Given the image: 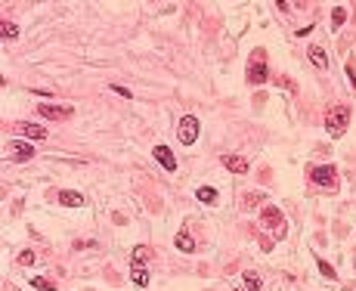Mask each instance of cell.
<instances>
[{
  "label": "cell",
  "mask_w": 356,
  "mask_h": 291,
  "mask_svg": "<svg viewBox=\"0 0 356 291\" xmlns=\"http://www.w3.org/2000/svg\"><path fill=\"white\" fill-rule=\"evenodd\" d=\"M347 118H350V109L347 105H332L328 115H325V130L332 137H341L347 130Z\"/></svg>",
  "instance_id": "6da1fadb"
},
{
  "label": "cell",
  "mask_w": 356,
  "mask_h": 291,
  "mask_svg": "<svg viewBox=\"0 0 356 291\" xmlns=\"http://www.w3.org/2000/svg\"><path fill=\"white\" fill-rule=\"evenodd\" d=\"M177 137H180V143H183V146H192L195 140H199V118H195V115H186V118H180Z\"/></svg>",
  "instance_id": "7a4b0ae2"
},
{
  "label": "cell",
  "mask_w": 356,
  "mask_h": 291,
  "mask_svg": "<svg viewBox=\"0 0 356 291\" xmlns=\"http://www.w3.org/2000/svg\"><path fill=\"white\" fill-rule=\"evenodd\" d=\"M310 177H313V183H319V186H335V183H338V171L332 168V164L310 168Z\"/></svg>",
  "instance_id": "3957f363"
},
{
  "label": "cell",
  "mask_w": 356,
  "mask_h": 291,
  "mask_svg": "<svg viewBox=\"0 0 356 291\" xmlns=\"http://www.w3.org/2000/svg\"><path fill=\"white\" fill-rule=\"evenodd\" d=\"M74 109L71 105H50V102H41V118H53V121H62L68 118Z\"/></svg>",
  "instance_id": "277c9868"
},
{
  "label": "cell",
  "mask_w": 356,
  "mask_h": 291,
  "mask_svg": "<svg viewBox=\"0 0 356 291\" xmlns=\"http://www.w3.org/2000/svg\"><path fill=\"white\" fill-rule=\"evenodd\" d=\"M152 155H155L158 164H165V171H177V158H174V152H171L168 146H155Z\"/></svg>",
  "instance_id": "5b68a950"
},
{
  "label": "cell",
  "mask_w": 356,
  "mask_h": 291,
  "mask_svg": "<svg viewBox=\"0 0 356 291\" xmlns=\"http://www.w3.org/2000/svg\"><path fill=\"white\" fill-rule=\"evenodd\" d=\"M220 164H223L226 171H232V174H245V171H248V161H245V158H239V155H223V158H220Z\"/></svg>",
  "instance_id": "8992f818"
},
{
  "label": "cell",
  "mask_w": 356,
  "mask_h": 291,
  "mask_svg": "<svg viewBox=\"0 0 356 291\" xmlns=\"http://www.w3.org/2000/svg\"><path fill=\"white\" fill-rule=\"evenodd\" d=\"M16 130L28 140H47V130L41 127V124H16Z\"/></svg>",
  "instance_id": "52a82bcc"
},
{
  "label": "cell",
  "mask_w": 356,
  "mask_h": 291,
  "mask_svg": "<svg viewBox=\"0 0 356 291\" xmlns=\"http://www.w3.org/2000/svg\"><path fill=\"white\" fill-rule=\"evenodd\" d=\"M59 201L65 207H84V195L81 192H59Z\"/></svg>",
  "instance_id": "ba28073f"
},
{
  "label": "cell",
  "mask_w": 356,
  "mask_h": 291,
  "mask_svg": "<svg viewBox=\"0 0 356 291\" xmlns=\"http://www.w3.org/2000/svg\"><path fill=\"white\" fill-rule=\"evenodd\" d=\"M248 81H251V84H260V81H266V65L251 62V65H248Z\"/></svg>",
  "instance_id": "9c48e42d"
},
{
  "label": "cell",
  "mask_w": 356,
  "mask_h": 291,
  "mask_svg": "<svg viewBox=\"0 0 356 291\" xmlns=\"http://www.w3.org/2000/svg\"><path fill=\"white\" fill-rule=\"evenodd\" d=\"M195 198H199L202 204H211V201H217V189L214 186H199L195 189Z\"/></svg>",
  "instance_id": "30bf717a"
},
{
  "label": "cell",
  "mask_w": 356,
  "mask_h": 291,
  "mask_svg": "<svg viewBox=\"0 0 356 291\" xmlns=\"http://www.w3.org/2000/svg\"><path fill=\"white\" fill-rule=\"evenodd\" d=\"M310 59H313V65H316V68H325V65H328V56H325V50H322V47H316V44L310 47Z\"/></svg>",
  "instance_id": "8fae6325"
},
{
  "label": "cell",
  "mask_w": 356,
  "mask_h": 291,
  "mask_svg": "<svg viewBox=\"0 0 356 291\" xmlns=\"http://www.w3.org/2000/svg\"><path fill=\"white\" fill-rule=\"evenodd\" d=\"M149 260H152V248H146V245L133 248V267H143V263H149Z\"/></svg>",
  "instance_id": "7c38bea8"
},
{
  "label": "cell",
  "mask_w": 356,
  "mask_h": 291,
  "mask_svg": "<svg viewBox=\"0 0 356 291\" xmlns=\"http://www.w3.org/2000/svg\"><path fill=\"white\" fill-rule=\"evenodd\" d=\"M13 158H16V161H28V158H34V146H28V143H16Z\"/></svg>",
  "instance_id": "4fadbf2b"
},
{
  "label": "cell",
  "mask_w": 356,
  "mask_h": 291,
  "mask_svg": "<svg viewBox=\"0 0 356 291\" xmlns=\"http://www.w3.org/2000/svg\"><path fill=\"white\" fill-rule=\"evenodd\" d=\"M130 279H133V285L146 288V285H149V273H146V267H133V270H130Z\"/></svg>",
  "instance_id": "5bb4252c"
},
{
  "label": "cell",
  "mask_w": 356,
  "mask_h": 291,
  "mask_svg": "<svg viewBox=\"0 0 356 291\" xmlns=\"http://www.w3.org/2000/svg\"><path fill=\"white\" fill-rule=\"evenodd\" d=\"M242 282H245V291H260V279H257V273L248 270V273L242 276Z\"/></svg>",
  "instance_id": "9a60e30c"
},
{
  "label": "cell",
  "mask_w": 356,
  "mask_h": 291,
  "mask_svg": "<svg viewBox=\"0 0 356 291\" xmlns=\"http://www.w3.org/2000/svg\"><path fill=\"white\" fill-rule=\"evenodd\" d=\"M177 248H180V251H195V242L189 239V232H180L177 235Z\"/></svg>",
  "instance_id": "2e32d148"
},
{
  "label": "cell",
  "mask_w": 356,
  "mask_h": 291,
  "mask_svg": "<svg viewBox=\"0 0 356 291\" xmlns=\"http://www.w3.org/2000/svg\"><path fill=\"white\" fill-rule=\"evenodd\" d=\"M31 288H37V291H56V285H53L50 279H41V276L31 279Z\"/></svg>",
  "instance_id": "e0dca14e"
},
{
  "label": "cell",
  "mask_w": 356,
  "mask_h": 291,
  "mask_svg": "<svg viewBox=\"0 0 356 291\" xmlns=\"http://www.w3.org/2000/svg\"><path fill=\"white\" fill-rule=\"evenodd\" d=\"M0 34H4V40H16L19 37V28L13 22H4V25H0Z\"/></svg>",
  "instance_id": "ac0fdd59"
},
{
  "label": "cell",
  "mask_w": 356,
  "mask_h": 291,
  "mask_svg": "<svg viewBox=\"0 0 356 291\" xmlns=\"http://www.w3.org/2000/svg\"><path fill=\"white\" fill-rule=\"evenodd\" d=\"M344 22H347V10H344V7H335V10H332V25L341 28Z\"/></svg>",
  "instance_id": "d6986e66"
},
{
  "label": "cell",
  "mask_w": 356,
  "mask_h": 291,
  "mask_svg": "<svg viewBox=\"0 0 356 291\" xmlns=\"http://www.w3.org/2000/svg\"><path fill=\"white\" fill-rule=\"evenodd\" d=\"M266 220H269L272 226H279V223H282V214L276 211V207H266Z\"/></svg>",
  "instance_id": "ffe728a7"
},
{
  "label": "cell",
  "mask_w": 356,
  "mask_h": 291,
  "mask_svg": "<svg viewBox=\"0 0 356 291\" xmlns=\"http://www.w3.org/2000/svg\"><path fill=\"white\" fill-rule=\"evenodd\" d=\"M316 267L322 270V276H325V279H335V270H332V267H328L325 260H316Z\"/></svg>",
  "instance_id": "44dd1931"
},
{
  "label": "cell",
  "mask_w": 356,
  "mask_h": 291,
  "mask_svg": "<svg viewBox=\"0 0 356 291\" xmlns=\"http://www.w3.org/2000/svg\"><path fill=\"white\" fill-rule=\"evenodd\" d=\"M19 263H22V267H31V263H34V251H22V254H19Z\"/></svg>",
  "instance_id": "7402d4cb"
},
{
  "label": "cell",
  "mask_w": 356,
  "mask_h": 291,
  "mask_svg": "<svg viewBox=\"0 0 356 291\" xmlns=\"http://www.w3.org/2000/svg\"><path fill=\"white\" fill-rule=\"evenodd\" d=\"M112 93H118V96H124V99H130L133 93L127 90V87H118V84H112Z\"/></svg>",
  "instance_id": "603a6c76"
}]
</instances>
